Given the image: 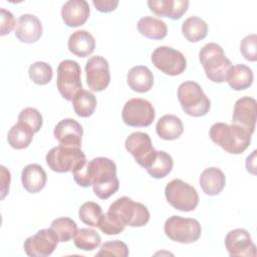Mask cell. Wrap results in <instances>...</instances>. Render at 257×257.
Segmentation results:
<instances>
[{
  "mask_svg": "<svg viewBox=\"0 0 257 257\" xmlns=\"http://www.w3.org/2000/svg\"><path fill=\"white\" fill-rule=\"evenodd\" d=\"M74 182L83 188L92 186L96 197L106 200L119 188L116 177V166L108 158L98 157L72 171Z\"/></svg>",
  "mask_w": 257,
  "mask_h": 257,
  "instance_id": "obj_1",
  "label": "cell"
},
{
  "mask_svg": "<svg viewBox=\"0 0 257 257\" xmlns=\"http://www.w3.org/2000/svg\"><path fill=\"white\" fill-rule=\"evenodd\" d=\"M209 136L217 146L232 155L242 154L251 143V135L234 123L216 122L210 127Z\"/></svg>",
  "mask_w": 257,
  "mask_h": 257,
  "instance_id": "obj_2",
  "label": "cell"
},
{
  "mask_svg": "<svg viewBox=\"0 0 257 257\" xmlns=\"http://www.w3.org/2000/svg\"><path fill=\"white\" fill-rule=\"evenodd\" d=\"M199 59L205 70L206 76L213 82L221 83L226 80V75L233 65L226 57L223 48L214 42L205 44L200 52Z\"/></svg>",
  "mask_w": 257,
  "mask_h": 257,
  "instance_id": "obj_3",
  "label": "cell"
},
{
  "mask_svg": "<svg viewBox=\"0 0 257 257\" xmlns=\"http://www.w3.org/2000/svg\"><path fill=\"white\" fill-rule=\"evenodd\" d=\"M178 99L183 110L191 116L199 117L207 114L211 101L199 83L195 81L182 82L178 88Z\"/></svg>",
  "mask_w": 257,
  "mask_h": 257,
  "instance_id": "obj_4",
  "label": "cell"
},
{
  "mask_svg": "<svg viewBox=\"0 0 257 257\" xmlns=\"http://www.w3.org/2000/svg\"><path fill=\"white\" fill-rule=\"evenodd\" d=\"M124 226L142 227L150 220V212L142 203L135 202L128 197H120L113 201L107 210Z\"/></svg>",
  "mask_w": 257,
  "mask_h": 257,
  "instance_id": "obj_5",
  "label": "cell"
},
{
  "mask_svg": "<svg viewBox=\"0 0 257 257\" xmlns=\"http://www.w3.org/2000/svg\"><path fill=\"white\" fill-rule=\"evenodd\" d=\"M45 160L51 171L67 173L84 164L86 157L80 148L59 145L48 151Z\"/></svg>",
  "mask_w": 257,
  "mask_h": 257,
  "instance_id": "obj_6",
  "label": "cell"
},
{
  "mask_svg": "<svg viewBox=\"0 0 257 257\" xmlns=\"http://www.w3.org/2000/svg\"><path fill=\"white\" fill-rule=\"evenodd\" d=\"M165 196L173 208L182 212L194 211L199 204V195L195 187L180 179H174L167 184Z\"/></svg>",
  "mask_w": 257,
  "mask_h": 257,
  "instance_id": "obj_7",
  "label": "cell"
},
{
  "mask_svg": "<svg viewBox=\"0 0 257 257\" xmlns=\"http://www.w3.org/2000/svg\"><path fill=\"white\" fill-rule=\"evenodd\" d=\"M164 231L171 240L189 244L197 241L201 237L202 228L196 219L174 215L166 220Z\"/></svg>",
  "mask_w": 257,
  "mask_h": 257,
  "instance_id": "obj_8",
  "label": "cell"
},
{
  "mask_svg": "<svg viewBox=\"0 0 257 257\" xmlns=\"http://www.w3.org/2000/svg\"><path fill=\"white\" fill-rule=\"evenodd\" d=\"M80 65L71 59L62 60L57 66L56 86L60 95L71 100L77 91L82 89Z\"/></svg>",
  "mask_w": 257,
  "mask_h": 257,
  "instance_id": "obj_9",
  "label": "cell"
},
{
  "mask_svg": "<svg viewBox=\"0 0 257 257\" xmlns=\"http://www.w3.org/2000/svg\"><path fill=\"white\" fill-rule=\"evenodd\" d=\"M155 108L153 104L144 98L128 99L121 111V118L130 126H149L155 119Z\"/></svg>",
  "mask_w": 257,
  "mask_h": 257,
  "instance_id": "obj_10",
  "label": "cell"
},
{
  "mask_svg": "<svg viewBox=\"0 0 257 257\" xmlns=\"http://www.w3.org/2000/svg\"><path fill=\"white\" fill-rule=\"evenodd\" d=\"M124 147L126 151L135 158L137 163L148 169L155 162L157 151L155 150L152 140L147 133H132L125 140Z\"/></svg>",
  "mask_w": 257,
  "mask_h": 257,
  "instance_id": "obj_11",
  "label": "cell"
},
{
  "mask_svg": "<svg viewBox=\"0 0 257 257\" xmlns=\"http://www.w3.org/2000/svg\"><path fill=\"white\" fill-rule=\"evenodd\" d=\"M153 64L168 75H179L185 71L187 60L184 54L170 46H159L152 53Z\"/></svg>",
  "mask_w": 257,
  "mask_h": 257,
  "instance_id": "obj_12",
  "label": "cell"
},
{
  "mask_svg": "<svg viewBox=\"0 0 257 257\" xmlns=\"http://www.w3.org/2000/svg\"><path fill=\"white\" fill-rule=\"evenodd\" d=\"M58 238L51 228L41 229L24 241V251L30 257H46L53 253Z\"/></svg>",
  "mask_w": 257,
  "mask_h": 257,
  "instance_id": "obj_13",
  "label": "cell"
},
{
  "mask_svg": "<svg viewBox=\"0 0 257 257\" xmlns=\"http://www.w3.org/2000/svg\"><path fill=\"white\" fill-rule=\"evenodd\" d=\"M85 77L88 88L92 91L104 90L110 82L107 60L99 55L90 57L85 64Z\"/></svg>",
  "mask_w": 257,
  "mask_h": 257,
  "instance_id": "obj_14",
  "label": "cell"
},
{
  "mask_svg": "<svg viewBox=\"0 0 257 257\" xmlns=\"http://www.w3.org/2000/svg\"><path fill=\"white\" fill-rule=\"evenodd\" d=\"M225 247L230 256L255 257L256 247L249 232L245 229H234L225 237Z\"/></svg>",
  "mask_w": 257,
  "mask_h": 257,
  "instance_id": "obj_15",
  "label": "cell"
},
{
  "mask_svg": "<svg viewBox=\"0 0 257 257\" xmlns=\"http://www.w3.org/2000/svg\"><path fill=\"white\" fill-rule=\"evenodd\" d=\"M257 102L255 98L243 96L236 100L233 110L232 123L246 130L251 136L255 131Z\"/></svg>",
  "mask_w": 257,
  "mask_h": 257,
  "instance_id": "obj_16",
  "label": "cell"
},
{
  "mask_svg": "<svg viewBox=\"0 0 257 257\" xmlns=\"http://www.w3.org/2000/svg\"><path fill=\"white\" fill-rule=\"evenodd\" d=\"M55 139L60 145L67 147H81L83 130L81 124L73 118H64L60 120L53 131Z\"/></svg>",
  "mask_w": 257,
  "mask_h": 257,
  "instance_id": "obj_17",
  "label": "cell"
},
{
  "mask_svg": "<svg viewBox=\"0 0 257 257\" xmlns=\"http://www.w3.org/2000/svg\"><path fill=\"white\" fill-rule=\"evenodd\" d=\"M15 36L24 43H34L42 35L41 21L33 14L19 16L15 26Z\"/></svg>",
  "mask_w": 257,
  "mask_h": 257,
  "instance_id": "obj_18",
  "label": "cell"
},
{
  "mask_svg": "<svg viewBox=\"0 0 257 257\" xmlns=\"http://www.w3.org/2000/svg\"><path fill=\"white\" fill-rule=\"evenodd\" d=\"M89 12V5L85 0H68L61 7V18L68 27H78L86 22Z\"/></svg>",
  "mask_w": 257,
  "mask_h": 257,
  "instance_id": "obj_19",
  "label": "cell"
},
{
  "mask_svg": "<svg viewBox=\"0 0 257 257\" xmlns=\"http://www.w3.org/2000/svg\"><path fill=\"white\" fill-rule=\"evenodd\" d=\"M150 10L161 17L180 19L188 10V0H149Z\"/></svg>",
  "mask_w": 257,
  "mask_h": 257,
  "instance_id": "obj_20",
  "label": "cell"
},
{
  "mask_svg": "<svg viewBox=\"0 0 257 257\" xmlns=\"http://www.w3.org/2000/svg\"><path fill=\"white\" fill-rule=\"evenodd\" d=\"M46 181V173L44 169L38 164H29L22 170V186L28 193L35 194L40 192L45 187Z\"/></svg>",
  "mask_w": 257,
  "mask_h": 257,
  "instance_id": "obj_21",
  "label": "cell"
},
{
  "mask_svg": "<svg viewBox=\"0 0 257 257\" xmlns=\"http://www.w3.org/2000/svg\"><path fill=\"white\" fill-rule=\"evenodd\" d=\"M68 50L78 57L90 55L95 48V39L86 30H76L68 38Z\"/></svg>",
  "mask_w": 257,
  "mask_h": 257,
  "instance_id": "obj_22",
  "label": "cell"
},
{
  "mask_svg": "<svg viewBox=\"0 0 257 257\" xmlns=\"http://www.w3.org/2000/svg\"><path fill=\"white\" fill-rule=\"evenodd\" d=\"M200 186L203 192L209 196L219 195L225 187L226 178L224 173L216 167L205 169L200 176Z\"/></svg>",
  "mask_w": 257,
  "mask_h": 257,
  "instance_id": "obj_23",
  "label": "cell"
},
{
  "mask_svg": "<svg viewBox=\"0 0 257 257\" xmlns=\"http://www.w3.org/2000/svg\"><path fill=\"white\" fill-rule=\"evenodd\" d=\"M126 81L131 89L137 92H147L154 84L153 72L145 65H137L130 69Z\"/></svg>",
  "mask_w": 257,
  "mask_h": 257,
  "instance_id": "obj_24",
  "label": "cell"
},
{
  "mask_svg": "<svg viewBox=\"0 0 257 257\" xmlns=\"http://www.w3.org/2000/svg\"><path fill=\"white\" fill-rule=\"evenodd\" d=\"M252 69L245 64L232 65L227 72L226 80L229 86L234 90H243L253 83Z\"/></svg>",
  "mask_w": 257,
  "mask_h": 257,
  "instance_id": "obj_25",
  "label": "cell"
},
{
  "mask_svg": "<svg viewBox=\"0 0 257 257\" xmlns=\"http://www.w3.org/2000/svg\"><path fill=\"white\" fill-rule=\"evenodd\" d=\"M158 136L166 141H174L181 137L184 132L182 120L175 114H165L157 122Z\"/></svg>",
  "mask_w": 257,
  "mask_h": 257,
  "instance_id": "obj_26",
  "label": "cell"
},
{
  "mask_svg": "<svg viewBox=\"0 0 257 257\" xmlns=\"http://www.w3.org/2000/svg\"><path fill=\"white\" fill-rule=\"evenodd\" d=\"M137 27L142 35L150 39L160 40L165 38L168 34V27L166 22L152 16L142 17L138 21Z\"/></svg>",
  "mask_w": 257,
  "mask_h": 257,
  "instance_id": "obj_27",
  "label": "cell"
},
{
  "mask_svg": "<svg viewBox=\"0 0 257 257\" xmlns=\"http://www.w3.org/2000/svg\"><path fill=\"white\" fill-rule=\"evenodd\" d=\"M182 33L190 42H198L208 34V24L200 17L190 16L182 24Z\"/></svg>",
  "mask_w": 257,
  "mask_h": 257,
  "instance_id": "obj_28",
  "label": "cell"
},
{
  "mask_svg": "<svg viewBox=\"0 0 257 257\" xmlns=\"http://www.w3.org/2000/svg\"><path fill=\"white\" fill-rule=\"evenodd\" d=\"M74 112L80 117L90 116L96 107V98L94 94L88 90L80 89L71 99Z\"/></svg>",
  "mask_w": 257,
  "mask_h": 257,
  "instance_id": "obj_29",
  "label": "cell"
},
{
  "mask_svg": "<svg viewBox=\"0 0 257 257\" xmlns=\"http://www.w3.org/2000/svg\"><path fill=\"white\" fill-rule=\"evenodd\" d=\"M34 133L24 123L18 121L8 132L7 141L8 144L16 150H22L27 148L33 139Z\"/></svg>",
  "mask_w": 257,
  "mask_h": 257,
  "instance_id": "obj_30",
  "label": "cell"
},
{
  "mask_svg": "<svg viewBox=\"0 0 257 257\" xmlns=\"http://www.w3.org/2000/svg\"><path fill=\"white\" fill-rule=\"evenodd\" d=\"M73 242L75 247L83 251H92L96 249L101 242L100 235L93 229L80 228L77 229L74 236Z\"/></svg>",
  "mask_w": 257,
  "mask_h": 257,
  "instance_id": "obj_31",
  "label": "cell"
},
{
  "mask_svg": "<svg viewBox=\"0 0 257 257\" xmlns=\"http://www.w3.org/2000/svg\"><path fill=\"white\" fill-rule=\"evenodd\" d=\"M173 165V159L168 153L164 151H157L155 162L146 170L151 177L155 179H162L171 173Z\"/></svg>",
  "mask_w": 257,
  "mask_h": 257,
  "instance_id": "obj_32",
  "label": "cell"
},
{
  "mask_svg": "<svg viewBox=\"0 0 257 257\" xmlns=\"http://www.w3.org/2000/svg\"><path fill=\"white\" fill-rule=\"evenodd\" d=\"M50 228L56 234L59 242H67L73 238L77 230V225L68 217H60L51 222Z\"/></svg>",
  "mask_w": 257,
  "mask_h": 257,
  "instance_id": "obj_33",
  "label": "cell"
},
{
  "mask_svg": "<svg viewBox=\"0 0 257 257\" xmlns=\"http://www.w3.org/2000/svg\"><path fill=\"white\" fill-rule=\"evenodd\" d=\"M102 215L101 207L97 203L90 201L83 203L78 210V217L81 222L91 227L98 226Z\"/></svg>",
  "mask_w": 257,
  "mask_h": 257,
  "instance_id": "obj_34",
  "label": "cell"
},
{
  "mask_svg": "<svg viewBox=\"0 0 257 257\" xmlns=\"http://www.w3.org/2000/svg\"><path fill=\"white\" fill-rule=\"evenodd\" d=\"M28 74L34 83L38 85H45L52 79L53 71L52 67L47 62L36 61L29 66Z\"/></svg>",
  "mask_w": 257,
  "mask_h": 257,
  "instance_id": "obj_35",
  "label": "cell"
},
{
  "mask_svg": "<svg viewBox=\"0 0 257 257\" xmlns=\"http://www.w3.org/2000/svg\"><path fill=\"white\" fill-rule=\"evenodd\" d=\"M18 121L27 125L34 134L39 132L43 123L41 113L34 107H25L22 109L18 115Z\"/></svg>",
  "mask_w": 257,
  "mask_h": 257,
  "instance_id": "obj_36",
  "label": "cell"
},
{
  "mask_svg": "<svg viewBox=\"0 0 257 257\" xmlns=\"http://www.w3.org/2000/svg\"><path fill=\"white\" fill-rule=\"evenodd\" d=\"M130 254L125 243L120 240H111L103 243L95 256H117L127 257Z\"/></svg>",
  "mask_w": 257,
  "mask_h": 257,
  "instance_id": "obj_37",
  "label": "cell"
},
{
  "mask_svg": "<svg viewBox=\"0 0 257 257\" xmlns=\"http://www.w3.org/2000/svg\"><path fill=\"white\" fill-rule=\"evenodd\" d=\"M97 227L106 235H117L125 228V226L108 211L102 215Z\"/></svg>",
  "mask_w": 257,
  "mask_h": 257,
  "instance_id": "obj_38",
  "label": "cell"
},
{
  "mask_svg": "<svg viewBox=\"0 0 257 257\" xmlns=\"http://www.w3.org/2000/svg\"><path fill=\"white\" fill-rule=\"evenodd\" d=\"M257 35L255 33L245 36L240 44V51L245 59L256 61L257 59Z\"/></svg>",
  "mask_w": 257,
  "mask_h": 257,
  "instance_id": "obj_39",
  "label": "cell"
},
{
  "mask_svg": "<svg viewBox=\"0 0 257 257\" xmlns=\"http://www.w3.org/2000/svg\"><path fill=\"white\" fill-rule=\"evenodd\" d=\"M0 13H1V32H0V34H1V36H4V35L10 33L12 29H15L16 20H15L13 14L4 8L0 9Z\"/></svg>",
  "mask_w": 257,
  "mask_h": 257,
  "instance_id": "obj_40",
  "label": "cell"
},
{
  "mask_svg": "<svg viewBox=\"0 0 257 257\" xmlns=\"http://www.w3.org/2000/svg\"><path fill=\"white\" fill-rule=\"evenodd\" d=\"M92 4L98 11L107 13V12L113 11L117 7L118 1L117 0H93Z\"/></svg>",
  "mask_w": 257,
  "mask_h": 257,
  "instance_id": "obj_41",
  "label": "cell"
},
{
  "mask_svg": "<svg viewBox=\"0 0 257 257\" xmlns=\"http://www.w3.org/2000/svg\"><path fill=\"white\" fill-rule=\"evenodd\" d=\"M0 169H1V199H4L9 192L11 176H10V172L4 166H1Z\"/></svg>",
  "mask_w": 257,
  "mask_h": 257,
  "instance_id": "obj_42",
  "label": "cell"
}]
</instances>
